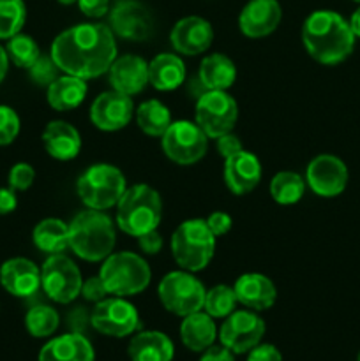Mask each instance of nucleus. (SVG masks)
I'll return each instance as SVG.
<instances>
[{
  "mask_svg": "<svg viewBox=\"0 0 360 361\" xmlns=\"http://www.w3.org/2000/svg\"><path fill=\"white\" fill-rule=\"evenodd\" d=\"M282 20L277 0H249L240 11L239 27L246 37L261 39L274 34Z\"/></svg>",
  "mask_w": 360,
  "mask_h": 361,
  "instance_id": "nucleus-18",
  "label": "nucleus"
},
{
  "mask_svg": "<svg viewBox=\"0 0 360 361\" xmlns=\"http://www.w3.org/2000/svg\"><path fill=\"white\" fill-rule=\"evenodd\" d=\"M348 180L346 164L332 154L316 155L307 166V187L320 197H337L346 190Z\"/></svg>",
  "mask_w": 360,
  "mask_h": 361,
  "instance_id": "nucleus-15",
  "label": "nucleus"
},
{
  "mask_svg": "<svg viewBox=\"0 0 360 361\" xmlns=\"http://www.w3.org/2000/svg\"><path fill=\"white\" fill-rule=\"evenodd\" d=\"M109 296L129 298L143 293L150 286L152 270L147 261L134 252H112L99 270Z\"/></svg>",
  "mask_w": 360,
  "mask_h": 361,
  "instance_id": "nucleus-5",
  "label": "nucleus"
},
{
  "mask_svg": "<svg viewBox=\"0 0 360 361\" xmlns=\"http://www.w3.org/2000/svg\"><path fill=\"white\" fill-rule=\"evenodd\" d=\"M27 71L30 80L34 81L37 87L44 88H48L49 85L62 74V71L59 69V66H56L55 60L52 59V55H41Z\"/></svg>",
  "mask_w": 360,
  "mask_h": 361,
  "instance_id": "nucleus-37",
  "label": "nucleus"
},
{
  "mask_svg": "<svg viewBox=\"0 0 360 361\" xmlns=\"http://www.w3.org/2000/svg\"><path fill=\"white\" fill-rule=\"evenodd\" d=\"M352 2H356V4H360V0H352Z\"/></svg>",
  "mask_w": 360,
  "mask_h": 361,
  "instance_id": "nucleus-52",
  "label": "nucleus"
},
{
  "mask_svg": "<svg viewBox=\"0 0 360 361\" xmlns=\"http://www.w3.org/2000/svg\"><path fill=\"white\" fill-rule=\"evenodd\" d=\"M0 284L16 298H28L41 288V270L27 257H13L0 267Z\"/></svg>",
  "mask_w": 360,
  "mask_h": 361,
  "instance_id": "nucleus-21",
  "label": "nucleus"
},
{
  "mask_svg": "<svg viewBox=\"0 0 360 361\" xmlns=\"http://www.w3.org/2000/svg\"><path fill=\"white\" fill-rule=\"evenodd\" d=\"M267 331V324L254 310H235L222 321L217 338L233 355H247L260 344Z\"/></svg>",
  "mask_w": 360,
  "mask_h": 361,
  "instance_id": "nucleus-13",
  "label": "nucleus"
},
{
  "mask_svg": "<svg viewBox=\"0 0 360 361\" xmlns=\"http://www.w3.org/2000/svg\"><path fill=\"white\" fill-rule=\"evenodd\" d=\"M37 361H95V351L83 334L71 331L46 342Z\"/></svg>",
  "mask_w": 360,
  "mask_h": 361,
  "instance_id": "nucleus-23",
  "label": "nucleus"
},
{
  "mask_svg": "<svg viewBox=\"0 0 360 361\" xmlns=\"http://www.w3.org/2000/svg\"><path fill=\"white\" fill-rule=\"evenodd\" d=\"M247 361H282V355L274 344L260 342L247 353Z\"/></svg>",
  "mask_w": 360,
  "mask_h": 361,
  "instance_id": "nucleus-44",
  "label": "nucleus"
},
{
  "mask_svg": "<svg viewBox=\"0 0 360 361\" xmlns=\"http://www.w3.org/2000/svg\"><path fill=\"white\" fill-rule=\"evenodd\" d=\"M136 240L141 252L148 254V256H155V254H159L162 250V245H164V240H162L161 233H159L157 229L145 233V235L138 236Z\"/></svg>",
  "mask_w": 360,
  "mask_h": 361,
  "instance_id": "nucleus-43",
  "label": "nucleus"
},
{
  "mask_svg": "<svg viewBox=\"0 0 360 361\" xmlns=\"http://www.w3.org/2000/svg\"><path fill=\"white\" fill-rule=\"evenodd\" d=\"M198 80L207 90H228L236 80V66L222 53L207 55L198 69Z\"/></svg>",
  "mask_w": 360,
  "mask_h": 361,
  "instance_id": "nucleus-29",
  "label": "nucleus"
},
{
  "mask_svg": "<svg viewBox=\"0 0 360 361\" xmlns=\"http://www.w3.org/2000/svg\"><path fill=\"white\" fill-rule=\"evenodd\" d=\"M32 242L48 256L64 254L69 249V224L56 217L42 219L32 231Z\"/></svg>",
  "mask_w": 360,
  "mask_h": 361,
  "instance_id": "nucleus-30",
  "label": "nucleus"
},
{
  "mask_svg": "<svg viewBox=\"0 0 360 361\" xmlns=\"http://www.w3.org/2000/svg\"><path fill=\"white\" fill-rule=\"evenodd\" d=\"M90 324L97 334L124 338L140 331L141 319L133 303L120 296H108L95 303L90 314Z\"/></svg>",
  "mask_w": 360,
  "mask_h": 361,
  "instance_id": "nucleus-12",
  "label": "nucleus"
},
{
  "mask_svg": "<svg viewBox=\"0 0 360 361\" xmlns=\"http://www.w3.org/2000/svg\"><path fill=\"white\" fill-rule=\"evenodd\" d=\"M42 145L49 157L73 161L81 152V134L66 120H52L42 130Z\"/></svg>",
  "mask_w": 360,
  "mask_h": 361,
  "instance_id": "nucleus-24",
  "label": "nucleus"
},
{
  "mask_svg": "<svg viewBox=\"0 0 360 361\" xmlns=\"http://www.w3.org/2000/svg\"><path fill=\"white\" fill-rule=\"evenodd\" d=\"M236 295L229 286H214L207 291L203 302V310L214 319H226L236 310Z\"/></svg>",
  "mask_w": 360,
  "mask_h": 361,
  "instance_id": "nucleus-34",
  "label": "nucleus"
},
{
  "mask_svg": "<svg viewBox=\"0 0 360 361\" xmlns=\"http://www.w3.org/2000/svg\"><path fill=\"white\" fill-rule=\"evenodd\" d=\"M207 289L200 279L187 270L169 271L157 286V296L162 307L173 316L186 317L189 314L203 310Z\"/></svg>",
  "mask_w": 360,
  "mask_h": 361,
  "instance_id": "nucleus-8",
  "label": "nucleus"
},
{
  "mask_svg": "<svg viewBox=\"0 0 360 361\" xmlns=\"http://www.w3.org/2000/svg\"><path fill=\"white\" fill-rule=\"evenodd\" d=\"M224 183L235 196H246L253 192L261 182V162L253 152L240 150L239 154L224 159Z\"/></svg>",
  "mask_w": 360,
  "mask_h": 361,
  "instance_id": "nucleus-19",
  "label": "nucleus"
},
{
  "mask_svg": "<svg viewBox=\"0 0 360 361\" xmlns=\"http://www.w3.org/2000/svg\"><path fill=\"white\" fill-rule=\"evenodd\" d=\"M35 180V171L28 162H18L9 171V187L16 190H27Z\"/></svg>",
  "mask_w": 360,
  "mask_h": 361,
  "instance_id": "nucleus-39",
  "label": "nucleus"
},
{
  "mask_svg": "<svg viewBox=\"0 0 360 361\" xmlns=\"http://www.w3.org/2000/svg\"><path fill=\"white\" fill-rule=\"evenodd\" d=\"M349 27H352L355 37L360 39V7L352 14V18H349Z\"/></svg>",
  "mask_w": 360,
  "mask_h": 361,
  "instance_id": "nucleus-49",
  "label": "nucleus"
},
{
  "mask_svg": "<svg viewBox=\"0 0 360 361\" xmlns=\"http://www.w3.org/2000/svg\"><path fill=\"white\" fill-rule=\"evenodd\" d=\"M83 277L78 264L66 254L48 256L41 268V289L52 302L67 305L81 295Z\"/></svg>",
  "mask_w": 360,
  "mask_h": 361,
  "instance_id": "nucleus-10",
  "label": "nucleus"
},
{
  "mask_svg": "<svg viewBox=\"0 0 360 361\" xmlns=\"http://www.w3.org/2000/svg\"><path fill=\"white\" fill-rule=\"evenodd\" d=\"M116 243V224L101 210L80 212L69 222V249L87 263L104 261Z\"/></svg>",
  "mask_w": 360,
  "mask_h": 361,
  "instance_id": "nucleus-3",
  "label": "nucleus"
},
{
  "mask_svg": "<svg viewBox=\"0 0 360 361\" xmlns=\"http://www.w3.org/2000/svg\"><path fill=\"white\" fill-rule=\"evenodd\" d=\"M239 104L226 90H207L196 99L194 122L212 140L235 129Z\"/></svg>",
  "mask_w": 360,
  "mask_h": 361,
  "instance_id": "nucleus-9",
  "label": "nucleus"
},
{
  "mask_svg": "<svg viewBox=\"0 0 360 361\" xmlns=\"http://www.w3.org/2000/svg\"><path fill=\"white\" fill-rule=\"evenodd\" d=\"M6 51L11 62L16 67H21V69H28L42 55L37 42L30 35L21 34V32L13 35L11 39H7Z\"/></svg>",
  "mask_w": 360,
  "mask_h": 361,
  "instance_id": "nucleus-35",
  "label": "nucleus"
},
{
  "mask_svg": "<svg viewBox=\"0 0 360 361\" xmlns=\"http://www.w3.org/2000/svg\"><path fill=\"white\" fill-rule=\"evenodd\" d=\"M20 116L11 106L0 104V147L13 143L20 134Z\"/></svg>",
  "mask_w": 360,
  "mask_h": 361,
  "instance_id": "nucleus-38",
  "label": "nucleus"
},
{
  "mask_svg": "<svg viewBox=\"0 0 360 361\" xmlns=\"http://www.w3.org/2000/svg\"><path fill=\"white\" fill-rule=\"evenodd\" d=\"M233 291L236 295V302L254 312L268 310L277 300V289L274 282L267 275L258 271L240 275L233 284Z\"/></svg>",
  "mask_w": 360,
  "mask_h": 361,
  "instance_id": "nucleus-22",
  "label": "nucleus"
},
{
  "mask_svg": "<svg viewBox=\"0 0 360 361\" xmlns=\"http://www.w3.org/2000/svg\"><path fill=\"white\" fill-rule=\"evenodd\" d=\"M355 39L349 21L335 11H314L302 25L304 48L311 59L323 66L344 62L353 53Z\"/></svg>",
  "mask_w": 360,
  "mask_h": 361,
  "instance_id": "nucleus-2",
  "label": "nucleus"
},
{
  "mask_svg": "<svg viewBox=\"0 0 360 361\" xmlns=\"http://www.w3.org/2000/svg\"><path fill=\"white\" fill-rule=\"evenodd\" d=\"M81 296H83L87 302L99 303L104 298H108L109 295L108 291H106L104 284H102L101 277L95 275V277H90L87 279V281H83V286H81Z\"/></svg>",
  "mask_w": 360,
  "mask_h": 361,
  "instance_id": "nucleus-40",
  "label": "nucleus"
},
{
  "mask_svg": "<svg viewBox=\"0 0 360 361\" xmlns=\"http://www.w3.org/2000/svg\"><path fill=\"white\" fill-rule=\"evenodd\" d=\"M109 28L115 37L141 42L152 35L154 21L147 7L138 0H119L109 11Z\"/></svg>",
  "mask_w": 360,
  "mask_h": 361,
  "instance_id": "nucleus-14",
  "label": "nucleus"
},
{
  "mask_svg": "<svg viewBox=\"0 0 360 361\" xmlns=\"http://www.w3.org/2000/svg\"><path fill=\"white\" fill-rule=\"evenodd\" d=\"M112 90L126 95H138L148 85V62L138 55L116 56L108 69Z\"/></svg>",
  "mask_w": 360,
  "mask_h": 361,
  "instance_id": "nucleus-20",
  "label": "nucleus"
},
{
  "mask_svg": "<svg viewBox=\"0 0 360 361\" xmlns=\"http://www.w3.org/2000/svg\"><path fill=\"white\" fill-rule=\"evenodd\" d=\"M205 221H207V226L210 228V231L214 233L215 238L228 235L229 229H232L233 226L232 217H229L226 212H212Z\"/></svg>",
  "mask_w": 360,
  "mask_h": 361,
  "instance_id": "nucleus-42",
  "label": "nucleus"
},
{
  "mask_svg": "<svg viewBox=\"0 0 360 361\" xmlns=\"http://www.w3.org/2000/svg\"><path fill=\"white\" fill-rule=\"evenodd\" d=\"M87 92V80L62 73L46 88V101L55 111H73L85 101Z\"/></svg>",
  "mask_w": 360,
  "mask_h": 361,
  "instance_id": "nucleus-27",
  "label": "nucleus"
},
{
  "mask_svg": "<svg viewBox=\"0 0 360 361\" xmlns=\"http://www.w3.org/2000/svg\"><path fill=\"white\" fill-rule=\"evenodd\" d=\"M186 81V63L175 53H159L148 62V85L159 92L176 90Z\"/></svg>",
  "mask_w": 360,
  "mask_h": 361,
  "instance_id": "nucleus-26",
  "label": "nucleus"
},
{
  "mask_svg": "<svg viewBox=\"0 0 360 361\" xmlns=\"http://www.w3.org/2000/svg\"><path fill=\"white\" fill-rule=\"evenodd\" d=\"M18 207V200H16V194L14 190L11 189H0V215H7L11 212L16 210Z\"/></svg>",
  "mask_w": 360,
  "mask_h": 361,
  "instance_id": "nucleus-47",
  "label": "nucleus"
},
{
  "mask_svg": "<svg viewBox=\"0 0 360 361\" xmlns=\"http://www.w3.org/2000/svg\"><path fill=\"white\" fill-rule=\"evenodd\" d=\"M60 316L53 307L35 305L25 316V328L34 338H48L59 330Z\"/></svg>",
  "mask_w": 360,
  "mask_h": 361,
  "instance_id": "nucleus-33",
  "label": "nucleus"
},
{
  "mask_svg": "<svg viewBox=\"0 0 360 361\" xmlns=\"http://www.w3.org/2000/svg\"><path fill=\"white\" fill-rule=\"evenodd\" d=\"M306 178L293 171H279L270 180V196L277 204L288 207V204L299 203L306 194Z\"/></svg>",
  "mask_w": 360,
  "mask_h": 361,
  "instance_id": "nucleus-32",
  "label": "nucleus"
},
{
  "mask_svg": "<svg viewBox=\"0 0 360 361\" xmlns=\"http://www.w3.org/2000/svg\"><path fill=\"white\" fill-rule=\"evenodd\" d=\"M356 361H360V351H359V355H356Z\"/></svg>",
  "mask_w": 360,
  "mask_h": 361,
  "instance_id": "nucleus-51",
  "label": "nucleus"
},
{
  "mask_svg": "<svg viewBox=\"0 0 360 361\" xmlns=\"http://www.w3.org/2000/svg\"><path fill=\"white\" fill-rule=\"evenodd\" d=\"M127 355L131 361H173L175 345L162 331H136L127 345Z\"/></svg>",
  "mask_w": 360,
  "mask_h": 361,
  "instance_id": "nucleus-25",
  "label": "nucleus"
},
{
  "mask_svg": "<svg viewBox=\"0 0 360 361\" xmlns=\"http://www.w3.org/2000/svg\"><path fill=\"white\" fill-rule=\"evenodd\" d=\"M215 147H217V154L221 155L222 159H228L232 157V155L239 154L240 150H244L242 141H240V137L236 136V134H233V130L232 133L219 136L217 140H215Z\"/></svg>",
  "mask_w": 360,
  "mask_h": 361,
  "instance_id": "nucleus-41",
  "label": "nucleus"
},
{
  "mask_svg": "<svg viewBox=\"0 0 360 361\" xmlns=\"http://www.w3.org/2000/svg\"><path fill=\"white\" fill-rule=\"evenodd\" d=\"M115 208L116 228L133 238L154 231L161 224V194L147 183H136V185L127 187Z\"/></svg>",
  "mask_w": 360,
  "mask_h": 361,
  "instance_id": "nucleus-4",
  "label": "nucleus"
},
{
  "mask_svg": "<svg viewBox=\"0 0 360 361\" xmlns=\"http://www.w3.org/2000/svg\"><path fill=\"white\" fill-rule=\"evenodd\" d=\"M27 21V6L23 0H0V39L20 34Z\"/></svg>",
  "mask_w": 360,
  "mask_h": 361,
  "instance_id": "nucleus-36",
  "label": "nucleus"
},
{
  "mask_svg": "<svg viewBox=\"0 0 360 361\" xmlns=\"http://www.w3.org/2000/svg\"><path fill=\"white\" fill-rule=\"evenodd\" d=\"M200 361H235V355L224 345H210L201 353Z\"/></svg>",
  "mask_w": 360,
  "mask_h": 361,
  "instance_id": "nucleus-46",
  "label": "nucleus"
},
{
  "mask_svg": "<svg viewBox=\"0 0 360 361\" xmlns=\"http://www.w3.org/2000/svg\"><path fill=\"white\" fill-rule=\"evenodd\" d=\"M134 111L136 108L131 95L108 90L95 97L88 116H90L92 126L97 127L99 130L115 133L129 126L131 120L134 118Z\"/></svg>",
  "mask_w": 360,
  "mask_h": 361,
  "instance_id": "nucleus-16",
  "label": "nucleus"
},
{
  "mask_svg": "<svg viewBox=\"0 0 360 361\" xmlns=\"http://www.w3.org/2000/svg\"><path fill=\"white\" fill-rule=\"evenodd\" d=\"M7 69H9V56H7L6 48L0 46V83H2L4 78H6Z\"/></svg>",
  "mask_w": 360,
  "mask_h": 361,
  "instance_id": "nucleus-48",
  "label": "nucleus"
},
{
  "mask_svg": "<svg viewBox=\"0 0 360 361\" xmlns=\"http://www.w3.org/2000/svg\"><path fill=\"white\" fill-rule=\"evenodd\" d=\"M126 175L116 166L97 162L85 169L76 182V192L81 203L92 210L106 212L116 207L126 192Z\"/></svg>",
  "mask_w": 360,
  "mask_h": 361,
  "instance_id": "nucleus-7",
  "label": "nucleus"
},
{
  "mask_svg": "<svg viewBox=\"0 0 360 361\" xmlns=\"http://www.w3.org/2000/svg\"><path fill=\"white\" fill-rule=\"evenodd\" d=\"M59 4H62V6H73V4H76L78 0H56Z\"/></svg>",
  "mask_w": 360,
  "mask_h": 361,
  "instance_id": "nucleus-50",
  "label": "nucleus"
},
{
  "mask_svg": "<svg viewBox=\"0 0 360 361\" xmlns=\"http://www.w3.org/2000/svg\"><path fill=\"white\" fill-rule=\"evenodd\" d=\"M134 120L141 133L150 137H161L173 122L169 108L157 99H148L141 102L134 111Z\"/></svg>",
  "mask_w": 360,
  "mask_h": 361,
  "instance_id": "nucleus-31",
  "label": "nucleus"
},
{
  "mask_svg": "<svg viewBox=\"0 0 360 361\" xmlns=\"http://www.w3.org/2000/svg\"><path fill=\"white\" fill-rule=\"evenodd\" d=\"M208 136L196 122L176 120L161 136V148L166 157L179 166L200 162L207 154Z\"/></svg>",
  "mask_w": 360,
  "mask_h": 361,
  "instance_id": "nucleus-11",
  "label": "nucleus"
},
{
  "mask_svg": "<svg viewBox=\"0 0 360 361\" xmlns=\"http://www.w3.org/2000/svg\"><path fill=\"white\" fill-rule=\"evenodd\" d=\"M215 235L210 231L205 219H189L184 221L173 231L172 254L175 263L182 270L196 274L210 264L215 252Z\"/></svg>",
  "mask_w": 360,
  "mask_h": 361,
  "instance_id": "nucleus-6",
  "label": "nucleus"
},
{
  "mask_svg": "<svg viewBox=\"0 0 360 361\" xmlns=\"http://www.w3.org/2000/svg\"><path fill=\"white\" fill-rule=\"evenodd\" d=\"M217 331L214 317L208 316L205 310H200L184 317L180 324V341L189 351L203 353L205 349L214 345Z\"/></svg>",
  "mask_w": 360,
  "mask_h": 361,
  "instance_id": "nucleus-28",
  "label": "nucleus"
},
{
  "mask_svg": "<svg viewBox=\"0 0 360 361\" xmlns=\"http://www.w3.org/2000/svg\"><path fill=\"white\" fill-rule=\"evenodd\" d=\"M76 4L87 18H102L109 13V0H78Z\"/></svg>",
  "mask_w": 360,
  "mask_h": 361,
  "instance_id": "nucleus-45",
  "label": "nucleus"
},
{
  "mask_svg": "<svg viewBox=\"0 0 360 361\" xmlns=\"http://www.w3.org/2000/svg\"><path fill=\"white\" fill-rule=\"evenodd\" d=\"M173 49L180 55L194 56L205 53L214 41L210 21L201 16H186L176 21L169 34Z\"/></svg>",
  "mask_w": 360,
  "mask_h": 361,
  "instance_id": "nucleus-17",
  "label": "nucleus"
},
{
  "mask_svg": "<svg viewBox=\"0 0 360 361\" xmlns=\"http://www.w3.org/2000/svg\"><path fill=\"white\" fill-rule=\"evenodd\" d=\"M116 39L106 23H78L60 32L49 55L64 74L92 80L108 73L116 59Z\"/></svg>",
  "mask_w": 360,
  "mask_h": 361,
  "instance_id": "nucleus-1",
  "label": "nucleus"
}]
</instances>
